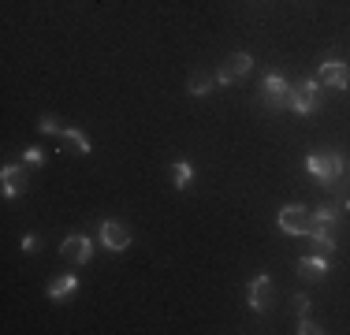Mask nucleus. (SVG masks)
Here are the masks:
<instances>
[{
  "label": "nucleus",
  "instance_id": "nucleus-15",
  "mask_svg": "<svg viewBox=\"0 0 350 335\" xmlns=\"http://www.w3.org/2000/svg\"><path fill=\"white\" fill-rule=\"evenodd\" d=\"M168 175H172V187H175V190H187L190 179H194V168H190L187 161H175V164L168 168Z\"/></svg>",
  "mask_w": 350,
  "mask_h": 335
},
{
  "label": "nucleus",
  "instance_id": "nucleus-19",
  "mask_svg": "<svg viewBox=\"0 0 350 335\" xmlns=\"http://www.w3.org/2000/svg\"><path fill=\"white\" fill-rule=\"evenodd\" d=\"M298 332H302V335H317V332H324V328H321V324H313L310 317H298Z\"/></svg>",
  "mask_w": 350,
  "mask_h": 335
},
{
  "label": "nucleus",
  "instance_id": "nucleus-18",
  "mask_svg": "<svg viewBox=\"0 0 350 335\" xmlns=\"http://www.w3.org/2000/svg\"><path fill=\"white\" fill-rule=\"evenodd\" d=\"M23 164H30V168H41V164H45V153H41L38 146H27V149H23Z\"/></svg>",
  "mask_w": 350,
  "mask_h": 335
},
{
  "label": "nucleus",
  "instance_id": "nucleus-20",
  "mask_svg": "<svg viewBox=\"0 0 350 335\" xmlns=\"http://www.w3.org/2000/svg\"><path fill=\"white\" fill-rule=\"evenodd\" d=\"M38 131H41V134H60L64 127H60V123H56V120H53V116H45V120H41V123H38Z\"/></svg>",
  "mask_w": 350,
  "mask_h": 335
},
{
  "label": "nucleus",
  "instance_id": "nucleus-11",
  "mask_svg": "<svg viewBox=\"0 0 350 335\" xmlns=\"http://www.w3.org/2000/svg\"><path fill=\"white\" fill-rule=\"evenodd\" d=\"M298 276H302L306 283H317L328 276V261H324V254H313V257H302L298 261Z\"/></svg>",
  "mask_w": 350,
  "mask_h": 335
},
{
  "label": "nucleus",
  "instance_id": "nucleus-22",
  "mask_svg": "<svg viewBox=\"0 0 350 335\" xmlns=\"http://www.w3.org/2000/svg\"><path fill=\"white\" fill-rule=\"evenodd\" d=\"M19 246L27 250V254H34V250H38V234H23V239H19Z\"/></svg>",
  "mask_w": 350,
  "mask_h": 335
},
{
  "label": "nucleus",
  "instance_id": "nucleus-6",
  "mask_svg": "<svg viewBox=\"0 0 350 335\" xmlns=\"http://www.w3.org/2000/svg\"><path fill=\"white\" fill-rule=\"evenodd\" d=\"M272 298H276V283H272V276H265V272L254 276V280H250V295H246L250 309H254V313H269Z\"/></svg>",
  "mask_w": 350,
  "mask_h": 335
},
{
  "label": "nucleus",
  "instance_id": "nucleus-21",
  "mask_svg": "<svg viewBox=\"0 0 350 335\" xmlns=\"http://www.w3.org/2000/svg\"><path fill=\"white\" fill-rule=\"evenodd\" d=\"M295 309H298V317H310V309H313L310 295H295Z\"/></svg>",
  "mask_w": 350,
  "mask_h": 335
},
{
  "label": "nucleus",
  "instance_id": "nucleus-14",
  "mask_svg": "<svg viewBox=\"0 0 350 335\" xmlns=\"http://www.w3.org/2000/svg\"><path fill=\"white\" fill-rule=\"evenodd\" d=\"M213 82H216V75L194 71V75H190V82H187V94L190 97H205V94H213Z\"/></svg>",
  "mask_w": 350,
  "mask_h": 335
},
{
  "label": "nucleus",
  "instance_id": "nucleus-7",
  "mask_svg": "<svg viewBox=\"0 0 350 335\" xmlns=\"http://www.w3.org/2000/svg\"><path fill=\"white\" fill-rule=\"evenodd\" d=\"M250 67H254V56L250 53H231L228 60H224V67L216 71V82H220V86H231V82L246 79Z\"/></svg>",
  "mask_w": 350,
  "mask_h": 335
},
{
  "label": "nucleus",
  "instance_id": "nucleus-16",
  "mask_svg": "<svg viewBox=\"0 0 350 335\" xmlns=\"http://www.w3.org/2000/svg\"><path fill=\"white\" fill-rule=\"evenodd\" d=\"M306 239H310L313 246L321 250V254H332V250H336V239H332V231H328V228H313L310 234H306Z\"/></svg>",
  "mask_w": 350,
  "mask_h": 335
},
{
  "label": "nucleus",
  "instance_id": "nucleus-12",
  "mask_svg": "<svg viewBox=\"0 0 350 335\" xmlns=\"http://www.w3.org/2000/svg\"><path fill=\"white\" fill-rule=\"evenodd\" d=\"M75 291H79V276H75V272H64V276H56V280L49 283V298H53V302L71 298Z\"/></svg>",
  "mask_w": 350,
  "mask_h": 335
},
{
  "label": "nucleus",
  "instance_id": "nucleus-9",
  "mask_svg": "<svg viewBox=\"0 0 350 335\" xmlns=\"http://www.w3.org/2000/svg\"><path fill=\"white\" fill-rule=\"evenodd\" d=\"M321 82L328 90H347L350 86V67L343 60H328V64H321Z\"/></svg>",
  "mask_w": 350,
  "mask_h": 335
},
{
  "label": "nucleus",
  "instance_id": "nucleus-2",
  "mask_svg": "<svg viewBox=\"0 0 350 335\" xmlns=\"http://www.w3.org/2000/svg\"><path fill=\"white\" fill-rule=\"evenodd\" d=\"M280 231L291 234V239H306V234L313 231V209L306 205H283L280 216H276Z\"/></svg>",
  "mask_w": 350,
  "mask_h": 335
},
{
  "label": "nucleus",
  "instance_id": "nucleus-8",
  "mask_svg": "<svg viewBox=\"0 0 350 335\" xmlns=\"http://www.w3.org/2000/svg\"><path fill=\"white\" fill-rule=\"evenodd\" d=\"M101 246L108 250V254H123V250L131 246V231H127V224H120V220H105V224H101Z\"/></svg>",
  "mask_w": 350,
  "mask_h": 335
},
{
  "label": "nucleus",
  "instance_id": "nucleus-3",
  "mask_svg": "<svg viewBox=\"0 0 350 335\" xmlns=\"http://www.w3.org/2000/svg\"><path fill=\"white\" fill-rule=\"evenodd\" d=\"M261 105H265V112H280V108L291 105V82L283 79L280 71L265 75V82H261Z\"/></svg>",
  "mask_w": 350,
  "mask_h": 335
},
{
  "label": "nucleus",
  "instance_id": "nucleus-4",
  "mask_svg": "<svg viewBox=\"0 0 350 335\" xmlns=\"http://www.w3.org/2000/svg\"><path fill=\"white\" fill-rule=\"evenodd\" d=\"M291 112L298 116H313L317 108H321V86H317V79H298L295 86H291Z\"/></svg>",
  "mask_w": 350,
  "mask_h": 335
},
{
  "label": "nucleus",
  "instance_id": "nucleus-23",
  "mask_svg": "<svg viewBox=\"0 0 350 335\" xmlns=\"http://www.w3.org/2000/svg\"><path fill=\"white\" fill-rule=\"evenodd\" d=\"M347 209H350V201H347Z\"/></svg>",
  "mask_w": 350,
  "mask_h": 335
},
{
  "label": "nucleus",
  "instance_id": "nucleus-13",
  "mask_svg": "<svg viewBox=\"0 0 350 335\" xmlns=\"http://www.w3.org/2000/svg\"><path fill=\"white\" fill-rule=\"evenodd\" d=\"M336 224H339V209L332 205V201H324V205L313 209V228H328L332 231Z\"/></svg>",
  "mask_w": 350,
  "mask_h": 335
},
{
  "label": "nucleus",
  "instance_id": "nucleus-10",
  "mask_svg": "<svg viewBox=\"0 0 350 335\" xmlns=\"http://www.w3.org/2000/svg\"><path fill=\"white\" fill-rule=\"evenodd\" d=\"M0 187H4V198H19L23 190H27V172H23V164H8L4 172H0Z\"/></svg>",
  "mask_w": 350,
  "mask_h": 335
},
{
  "label": "nucleus",
  "instance_id": "nucleus-17",
  "mask_svg": "<svg viewBox=\"0 0 350 335\" xmlns=\"http://www.w3.org/2000/svg\"><path fill=\"white\" fill-rule=\"evenodd\" d=\"M60 138H68L71 146L79 149V153H90V138H86L82 131H75V127H64V131H60Z\"/></svg>",
  "mask_w": 350,
  "mask_h": 335
},
{
  "label": "nucleus",
  "instance_id": "nucleus-5",
  "mask_svg": "<svg viewBox=\"0 0 350 335\" xmlns=\"http://www.w3.org/2000/svg\"><path fill=\"white\" fill-rule=\"evenodd\" d=\"M90 257H94V239H86V234H68V239L60 242V261L64 265H90Z\"/></svg>",
  "mask_w": 350,
  "mask_h": 335
},
{
  "label": "nucleus",
  "instance_id": "nucleus-1",
  "mask_svg": "<svg viewBox=\"0 0 350 335\" xmlns=\"http://www.w3.org/2000/svg\"><path fill=\"white\" fill-rule=\"evenodd\" d=\"M306 172H310L321 187H336V183L347 175V161L336 153V149H321V153L306 157Z\"/></svg>",
  "mask_w": 350,
  "mask_h": 335
}]
</instances>
